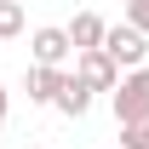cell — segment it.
I'll return each instance as SVG.
<instances>
[{"label":"cell","instance_id":"6da1fadb","mask_svg":"<svg viewBox=\"0 0 149 149\" xmlns=\"http://www.w3.org/2000/svg\"><path fill=\"white\" fill-rule=\"evenodd\" d=\"M97 52L109 57V63H115L120 74H126V69H143V57H149V35H138L132 23H109V29H103V46H97Z\"/></svg>","mask_w":149,"mask_h":149},{"label":"cell","instance_id":"7a4b0ae2","mask_svg":"<svg viewBox=\"0 0 149 149\" xmlns=\"http://www.w3.org/2000/svg\"><path fill=\"white\" fill-rule=\"evenodd\" d=\"M115 120H120V126L149 120V69H126L115 80Z\"/></svg>","mask_w":149,"mask_h":149},{"label":"cell","instance_id":"3957f363","mask_svg":"<svg viewBox=\"0 0 149 149\" xmlns=\"http://www.w3.org/2000/svg\"><path fill=\"white\" fill-rule=\"evenodd\" d=\"M74 80H80V86H92V92H115L120 69H115L109 57L92 46V52H74Z\"/></svg>","mask_w":149,"mask_h":149},{"label":"cell","instance_id":"277c9868","mask_svg":"<svg viewBox=\"0 0 149 149\" xmlns=\"http://www.w3.org/2000/svg\"><path fill=\"white\" fill-rule=\"evenodd\" d=\"M29 52H35V63L63 69V63L74 57V46H69V35H63V29H52V23H46V29H35V35H29Z\"/></svg>","mask_w":149,"mask_h":149},{"label":"cell","instance_id":"5b68a950","mask_svg":"<svg viewBox=\"0 0 149 149\" xmlns=\"http://www.w3.org/2000/svg\"><path fill=\"white\" fill-rule=\"evenodd\" d=\"M92 86H80V80H74V74H63V86H57V97H52V109L57 115H69V120H80V115L92 109Z\"/></svg>","mask_w":149,"mask_h":149},{"label":"cell","instance_id":"8992f818","mask_svg":"<svg viewBox=\"0 0 149 149\" xmlns=\"http://www.w3.org/2000/svg\"><path fill=\"white\" fill-rule=\"evenodd\" d=\"M103 29H109V23L97 17V12H74V23L63 29V35H69L74 52H92V46H103Z\"/></svg>","mask_w":149,"mask_h":149},{"label":"cell","instance_id":"52a82bcc","mask_svg":"<svg viewBox=\"0 0 149 149\" xmlns=\"http://www.w3.org/2000/svg\"><path fill=\"white\" fill-rule=\"evenodd\" d=\"M57 86H63V69H52V63H35V69H29V103H40V109H52Z\"/></svg>","mask_w":149,"mask_h":149},{"label":"cell","instance_id":"ba28073f","mask_svg":"<svg viewBox=\"0 0 149 149\" xmlns=\"http://www.w3.org/2000/svg\"><path fill=\"white\" fill-rule=\"evenodd\" d=\"M23 35V0H0V40Z\"/></svg>","mask_w":149,"mask_h":149},{"label":"cell","instance_id":"9c48e42d","mask_svg":"<svg viewBox=\"0 0 149 149\" xmlns=\"http://www.w3.org/2000/svg\"><path fill=\"white\" fill-rule=\"evenodd\" d=\"M120 149H149V120H132V126H120Z\"/></svg>","mask_w":149,"mask_h":149},{"label":"cell","instance_id":"30bf717a","mask_svg":"<svg viewBox=\"0 0 149 149\" xmlns=\"http://www.w3.org/2000/svg\"><path fill=\"white\" fill-rule=\"evenodd\" d=\"M126 23L138 35H149V0H126Z\"/></svg>","mask_w":149,"mask_h":149},{"label":"cell","instance_id":"8fae6325","mask_svg":"<svg viewBox=\"0 0 149 149\" xmlns=\"http://www.w3.org/2000/svg\"><path fill=\"white\" fill-rule=\"evenodd\" d=\"M6 109H12V92H6V86H0V120H6Z\"/></svg>","mask_w":149,"mask_h":149},{"label":"cell","instance_id":"7c38bea8","mask_svg":"<svg viewBox=\"0 0 149 149\" xmlns=\"http://www.w3.org/2000/svg\"><path fill=\"white\" fill-rule=\"evenodd\" d=\"M29 149H35V143H29Z\"/></svg>","mask_w":149,"mask_h":149}]
</instances>
